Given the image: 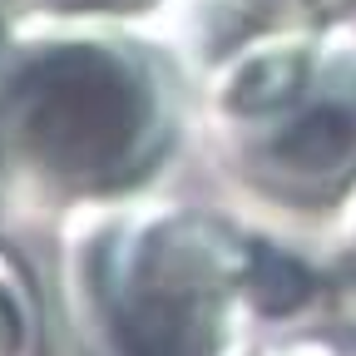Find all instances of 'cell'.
<instances>
[{
    "mask_svg": "<svg viewBox=\"0 0 356 356\" xmlns=\"http://www.w3.org/2000/svg\"><path fill=\"white\" fill-rule=\"evenodd\" d=\"M55 287L74 356H243L257 332L337 307L297 233L168 193L60 218Z\"/></svg>",
    "mask_w": 356,
    "mask_h": 356,
    "instance_id": "cell-1",
    "label": "cell"
},
{
    "mask_svg": "<svg viewBox=\"0 0 356 356\" xmlns=\"http://www.w3.org/2000/svg\"><path fill=\"white\" fill-rule=\"evenodd\" d=\"M198 99L159 20H15L0 40V218L159 193Z\"/></svg>",
    "mask_w": 356,
    "mask_h": 356,
    "instance_id": "cell-2",
    "label": "cell"
},
{
    "mask_svg": "<svg viewBox=\"0 0 356 356\" xmlns=\"http://www.w3.org/2000/svg\"><path fill=\"white\" fill-rule=\"evenodd\" d=\"M198 149L233 208L322 238L356 203V25L327 20L208 79Z\"/></svg>",
    "mask_w": 356,
    "mask_h": 356,
    "instance_id": "cell-3",
    "label": "cell"
},
{
    "mask_svg": "<svg viewBox=\"0 0 356 356\" xmlns=\"http://www.w3.org/2000/svg\"><path fill=\"white\" fill-rule=\"evenodd\" d=\"M154 20L163 40L173 44L198 99V89L218 79L222 70L243 65L248 55L267 50L277 40L317 30L337 15L322 0H163Z\"/></svg>",
    "mask_w": 356,
    "mask_h": 356,
    "instance_id": "cell-4",
    "label": "cell"
},
{
    "mask_svg": "<svg viewBox=\"0 0 356 356\" xmlns=\"http://www.w3.org/2000/svg\"><path fill=\"white\" fill-rule=\"evenodd\" d=\"M0 356H44V302L30 262L0 238Z\"/></svg>",
    "mask_w": 356,
    "mask_h": 356,
    "instance_id": "cell-5",
    "label": "cell"
},
{
    "mask_svg": "<svg viewBox=\"0 0 356 356\" xmlns=\"http://www.w3.org/2000/svg\"><path fill=\"white\" fill-rule=\"evenodd\" d=\"M243 356H356V317L322 307L297 322H277L248 341Z\"/></svg>",
    "mask_w": 356,
    "mask_h": 356,
    "instance_id": "cell-6",
    "label": "cell"
},
{
    "mask_svg": "<svg viewBox=\"0 0 356 356\" xmlns=\"http://www.w3.org/2000/svg\"><path fill=\"white\" fill-rule=\"evenodd\" d=\"M10 20H154L163 0H0Z\"/></svg>",
    "mask_w": 356,
    "mask_h": 356,
    "instance_id": "cell-7",
    "label": "cell"
},
{
    "mask_svg": "<svg viewBox=\"0 0 356 356\" xmlns=\"http://www.w3.org/2000/svg\"><path fill=\"white\" fill-rule=\"evenodd\" d=\"M317 252H322V267H327V277H332L337 302L356 317V203L317 238Z\"/></svg>",
    "mask_w": 356,
    "mask_h": 356,
    "instance_id": "cell-8",
    "label": "cell"
},
{
    "mask_svg": "<svg viewBox=\"0 0 356 356\" xmlns=\"http://www.w3.org/2000/svg\"><path fill=\"white\" fill-rule=\"evenodd\" d=\"M322 6H327V10H332L337 20H346V15L356 10V0H322Z\"/></svg>",
    "mask_w": 356,
    "mask_h": 356,
    "instance_id": "cell-9",
    "label": "cell"
},
{
    "mask_svg": "<svg viewBox=\"0 0 356 356\" xmlns=\"http://www.w3.org/2000/svg\"><path fill=\"white\" fill-rule=\"evenodd\" d=\"M10 25H15V20H10V10L0 6V40H6V30H10ZM0 222H6V218H0Z\"/></svg>",
    "mask_w": 356,
    "mask_h": 356,
    "instance_id": "cell-10",
    "label": "cell"
}]
</instances>
